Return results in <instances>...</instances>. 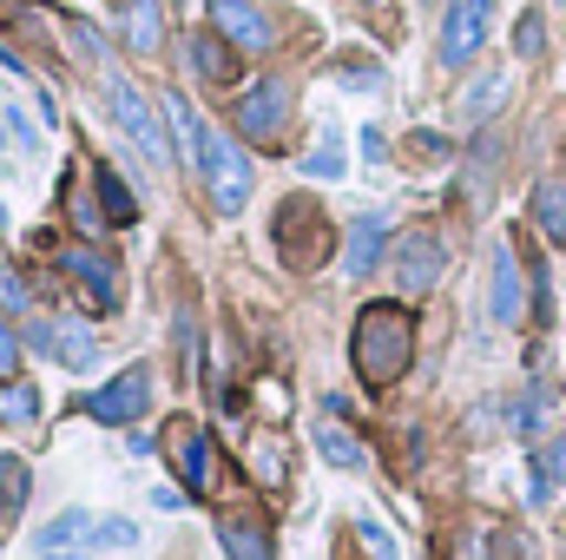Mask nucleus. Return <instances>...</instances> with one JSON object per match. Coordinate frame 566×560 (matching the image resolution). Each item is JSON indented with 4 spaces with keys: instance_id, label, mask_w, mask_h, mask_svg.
I'll use <instances>...</instances> for the list:
<instances>
[{
    "instance_id": "4",
    "label": "nucleus",
    "mask_w": 566,
    "mask_h": 560,
    "mask_svg": "<svg viewBox=\"0 0 566 560\" xmlns=\"http://www.w3.org/2000/svg\"><path fill=\"white\" fill-rule=\"evenodd\" d=\"M106 100H113V120H119V133L139 145V158L165 165V158H171V139H165V120L151 113V100H145L126 73H113V80H106Z\"/></svg>"
},
{
    "instance_id": "6",
    "label": "nucleus",
    "mask_w": 566,
    "mask_h": 560,
    "mask_svg": "<svg viewBox=\"0 0 566 560\" xmlns=\"http://www.w3.org/2000/svg\"><path fill=\"white\" fill-rule=\"evenodd\" d=\"M290 106H296L290 80H258V86L238 100V133L258 139V145H277L283 126H290Z\"/></svg>"
},
{
    "instance_id": "27",
    "label": "nucleus",
    "mask_w": 566,
    "mask_h": 560,
    "mask_svg": "<svg viewBox=\"0 0 566 560\" xmlns=\"http://www.w3.org/2000/svg\"><path fill=\"white\" fill-rule=\"evenodd\" d=\"M303 172H310V178H343V139H336V133H323V145L303 158Z\"/></svg>"
},
{
    "instance_id": "26",
    "label": "nucleus",
    "mask_w": 566,
    "mask_h": 560,
    "mask_svg": "<svg viewBox=\"0 0 566 560\" xmlns=\"http://www.w3.org/2000/svg\"><path fill=\"white\" fill-rule=\"evenodd\" d=\"M566 481V442H547V455H534V501H554Z\"/></svg>"
},
{
    "instance_id": "36",
    "label": "nucleus",
    "mask_w": 566,
    "mask_h": 560,
    "mask_svg": "<svg viewBox=\"0 0 566 560\" xmlns=\"http://www.w3.org/2000/svg\"><path fill=\"white\" fill-rule=\"evenodd\" d=\"M20 350H27V343L13 336V323H0V376H13V370H20Z\"/></svg>"
},
{
    "instance_id": "24",
    "label": "nucleus",
    "mask_w": 566,
    "mask_h": 560,
    "mask_svg": "<svg viewBox=\"0 0 566 560\" xmlns=\"http://www.w3.org/2000/svg\"><path fill=\"white\" fill-rule=\"evenodd\" d=\"M0 422H13V428L40 422V390L20 383V376H7V383H0Z\"/></svg>"
},
{
    "instance_id": "29",
    "label": "nucleus",
    "mask_w": 566,
    "mask_h": 560,
    "mask_svg": "<svg viewBox=\"0 0 566 560\" xmlns=\"http://www.w3.org/2000/svg\"><path fill=\"white\" fill-rule=\"evenodd\" d=\"M93 541H99V548H139V528H133L126 515H99V521H93Z\"/></svg>"
},
{
    "instance_id": "21",
    "label": "nucleus",
    "mask_w": 566,
    "mask_h": 560,
    "mask_svg": "<svg viewBox=\"0 0 566 560\" xmlns=\"http://www.w3.org/2000/svg\"><path fill=\"white\" fill-rule=\"evenodd\" d=\"M80 535H93V515H86V508H60V515L40 528V541H33V548H40V554H66Z\"/></svg>"
},
{
    "instance_id": "39",
    "label": "nucleus",
    "mask_w": 566,
    "mask_h": 560,
    "mask_svg": "<svg viewBox=\"0 0 566 560\" xmlns=\"http://www.w3.org/2000/svg\"><path fill=\"white\" fill-rule=\"evenodd\" d=\"M382 152H389V145H382V133H376V126H363V158H382Z\"/></svg>"
},
{
    "instance_id": "23",
    "label": "nucleus",
    "mask_w": 566,
    "mask_h": 560,
    "mask_svg": "<svg viewBox=\"0 0 566 560\" xmlns=\"http://www.w3.org/2000/svg\"><path fill=\"white\" fill-rule=\"evenodd\" d=\"M316 455H323L329 468H363V462H369V455H363V442H356L349 428H336V422H323V428H316Z\"/></svg>"
},
{
    "instance_id": "15",
    "label": "nucleus",
    "mask_w": 566,
    "mask_h": 560,
    "mask_svg": "<svg viewBox=\"0 0 566 560\" xmlns=\"http://www.w3.org/2000/svg\"><path fill=\"white\" fill-rule=\"evenodd\" d=\"M53 363L73 370V376L99 370V330H86V323H53Z\"/></svg>"
},
{
    "instance_id": "19",
    "label": "nucleus",
    "mask_w": 566,
    "mask_h": 560,
    "mask_svg": "<svg viewBox=\"0 0 566 560\" xmlns=\"http://www.w3.org/2000/svg\"><path fill=\"white\" fill-rule=\"evenodd\" d=\"M93 191H99V211H106V225H119V231H126V225H139V198L126 191V178H119L113 165H99V172H93Z\"/></svg>"
},
{
    "instance_id": "33",
    "label": "nucleus",
    "mask_w": 566,
    "mask_h": 560,
    "mask_svg": "<svg viewBox=\"0 0 566 560\" xmlns=\"http://www.w3.org/2000/svg\"><path fill=\"white\" fill-rule=\"evenodd\" d=\"M66 211H73V231H86V238H99V218H106V211H99V205H93V198H86L80 185L66 191Z\"/></svg>"
},
{
    "instance_id": "31",
    "label": "nucleus",
    "mask_w": 566,
    "mask_h": 560,
    "mask_svg": "<svg viewBox=\"0 0 566 560\" xmlns=\"http://www.w3.org/2000/svg\"><path fill=\"white\" fill-rule=\"evenodd\" d=\"M251 468H258L271 488H283V448L271 442V435H258V442H251Z\"/></svg>"
},
{
    "instance_id": "14",
    "label": "nucleus",
    "mask_w": 566,
    "mask_h": 560,
    "mask_svg": "<svg viewBox=\"0 0 566 560\" xmlns=\"http://www.w3.org/2000/svg\"><path fill=\"white\" fill-rule=\"evenodd\" d=\"M191 73L198 80H211V86H231L238 80V46L224 40V33H191Z\"/></svg>"
},
{
    "instance_id": "35",
    "label": "nucleus",
    "mask_w": 566,
    "mask_h": 560,
    "mask_svg": "<svg viewBox=\"0 0 566 560\" xmlns=\"http://www.w3.org/2000/svg\"><path fill=\"white\" fill-rule=\"evenodd\" d=\"M343 86H349V93H382V66L356 60V66H343Z\"/></svg>"
},
{
    "instance_id": "2",
    "label": "nucleus",
    "mask_w": 566,
    "mask_h": 560,
    "mask_svg": "<svg viewBox=\"0 0 566 560\" xmlns=\"http://www.w3.org/2000/svg\"><path fill=\"white\" fill-rule=\"evenodd\" d=\"M271 245L283 251L290 271H316L323 251H329V218L310 205V198H283L277 205V225H271Z\"/></svg>"
},
{
    "instance_id": "8",
    "label": "nucleus",
    "mask_w": 566,
    "mask_h": 560,
    "mask_svg": "<svg viewBox=\"0 0 566 560\" xmlns=\"http://www.w3.org/2000/svg\"><path fill=\"white\" fill-rule=\"evenodd\" d=\"M171 462H178V481L185 495H211L218 488V442L198 428V422H171Z\"/></svg>"
},
{
    "instance_id": "22",
    "label": "nucleus",
    "mask_w": 566,
    "mask_h": 560,
    "mask_svg": "<svg viewBox=\"0 0 566 560\" xmlns=\"http://www.w3.org/2000/svg\"><path fill=\"white\" fill-rule=\"evenodd\" d=\"M501 100H507V73H481L468 93H461V120H488V113H501Z\"/></svg>"
},
{
    "instance_id": "20",
    "label": "nucleus",
    "mask_w": 566,
    "mask_h": 560,
    "mask_svg": "<svg viewBox=\"0 0 566 560\" xmlns=\"http://www.w3.org/2000/svg\"><path fill=\"white\" fill-rule=\"evenodd\" d=\"M534 225L547 245H566V178H541L534 185Z\"/></svg>"
},
{
    "instance_id": "12",
    "label": "nucleus",
    "mask_w": 566,
    "mask_h": 560,
    "mask_svg": "<svg viewBox=\"0 0 566 560\" xmlns=\"http://www.w3.org/2000/svg\"><path fill=\"white\" fill-rule=\"evenodd\" d=\"M488 317H494L501 330H514V323L527 317V297H521V258H514V245H507V238L494 245V278H488Z\"/></svg>"
},
{
    "instance_id": "38",
    "label": "nucleus",
    "mask_w": 566,
    "mask_h": 560,
    "mask_svg": "<svg viewBox=\"0 0 566 560\" xmlns=\"http://www.w3.org/2000/svg\"><path fill=\"white\" fill-rule=\"evenodd\" d=\"M33 100H40V120H46V126H60V100H53V93H46V86H40V93H33Z\"/></svg>"
},
{
    "instance_id": "34",
    "label": "nucleus",
    "mask_w": 566,
    "mask_h": 560,
    "mask_svg": "<svg viewBox=\"0 0 566 560\" xmlns=\"http://www.w3.org/2000/svg\"><path fill=\"white\" fill-rule=\"evenodd\" d=\"M0 133H7V145H13V152H20V158H27V152H40V139H33V126H27V120H20V113H13V106H7V113H0Z\"/></svg>"
},
{
    "instance_id": "30",
    "label": "nucleus",
    "mask_w": 566,
    "mask_h": 560,
    "mask_svg": "<svg viewBox=\"0 0 566 560\" xmlns=\"http://www.w3.org/2000/svg\"><path fill=\"white\" fill-rule=\"evenodd\" d=\"M178 370H185V383L198 376V317L191 310H178Z\"/></svg>"
},
{
    "instance_id": "25",
    "label": "nucleus",
    "mask_w": 566,
    "mask_h": 560,
    "mask_svg": "<svg viewBox=\"0 0 566 560\" xmlns=\"http://www.w3.org/2000/svg\"><path fill=\"white\" fill-rule=\"evenodd\" d=\"M27 488H33V468L20 455H0V515H20L27 508Z\"/></svg>"
},
{
    "instance_id": "13",
    "label": "nucleus",
    "mask_w": 566,
    "mask_h": 560,
    "mask_svg": "<svg viewBox=\"0 0 566 560\" xmlns=\"http://www.w3.org/2000/svg\"><path fill=\"white\" fill-rule=\"evenodd\" d=\"M382 251H389V218H382V211H363V218L349 225V238H343V271H349V278H376Z\"/></svg>"
},
{
    "instance_id": "16",
    "label": "nucleus",
    "mask_w": 566,
    "mask_h": 560,
    "mask_svg": "<svg viewBox=\"0 0 566 560\" xmlns=\"http://www.w3.org/2000/svg\"><path fill=\"white\" fill-rule=\"evenodd\" d=\"M119 33H126V46L151 60L158 53V40H165V13H158V0H126L119 7Z\"/></svg>"
},
{
    "instance_id": "3",
    "label": "nucleus",
    "mask_w": 566,
    "mask_h": 560,
    "mask_svg": "<svg viewBox=\"0 0 566 560\" xmlns=\"http://www.w3.org/2000/svg\"><path fill=\"white\" fill-rule=\"evenodd\" d=\"M205 191H211V205L224 211V218H238L244 205H251V158H244V145L238 139H218V133H205Z\"/></svg>"
},
{
    "instance_id": "11",
    "label": "nucleus",
    "mask_w": 566,
    "mask_h": 560,
    "mask_svg": "<svg viewBox=\"0 0 566 560\" xmlns=\"http://www.w3.org/2000/svg\"><path fill=\"white\" fill-rule=\"evenodd\" d=\"M441 271H448V245H441L434 231H402V238H396V283H402L409 297L434 290Z\"/></svg>"
},
{
    "instance_id": "9",
    "label": "nucleus",
    "mask_w": 566,
    "mask_h": 560,
    "mask_svg": "<svg viewBox=\"0 0 566 560\" xmlns=\"http://www.w3.org/2000/svg\"><path fill=\"white\" fill-rule=\"evenodd\" d=\"M488 20H494V0H448L441 13V66H468L488 40Z\"/></svg>"
},
{
    "instance_id": "10",
    "label": "nucleus",
    "mask_w": 566,
    "mask_h": 560,
    "mask_svg": "<svg viewBox=\"0 0 566 560\" xmlns=\"http://www.w3.org/2000/svg\"><path fill=\"white\" fill-rule=\"evenodd\" d=\"M53 265L80 283V297H86L93 310H113V303H119V265H113V258H99L93 245H60V251H53Z\"/></svg>"
},
{
    "instance_id": "7",
    "label": "nucleus",
    "mask_w": 566,
    "mask_h": 560,
    "mask_svg": "<svg viewBox=\"0 0 566 560\" xmlns=\"http://www.w3.org/2000/svg\"><path fill=\"white\" fill-rule=\"evenodd\" d=\"M205 20H211V33H224L238 53H271V46H277L271 7H258V0H211Z\"/></svg>"
},
{
    "instance_id": "28",
    "label": "nucleus",
    "mask_w": 566,
    "mask_h": 560,
    "mask_svg": "<svg viewBox=\"0 0 566 560\" xmlns=\"http://www.w3.org/2000/svg\"><path fill=\"white\" fill-rule=\"evenodd\" d=\"M356 535L369 541V560H402V548H396V535L376 521V515H356Z\"/></svg>"
},
{
    "instance_id": "1",
    "label": "nucleus",
    "mask_w": 566,
    "mask_h": 560,
    "mask_svg": "<svg viewBox=\"0 0 566 560\" xmlns=\"http://www.w3.org/2000/svg\"><path fill=\"white\" fill-rule=\"evenodd\" d=\"M349 363H356L363 390H396L416 363V317L402 303H363V317L349 330Z\"/></svg>"
},
{
    "instance_id": "18",
    "label": "nucleus",
    "mask_w": 566,
    "mask_h": 560,
    "mask_svg": "<svg viewBox=\"0 0 566 560\" xmlns=\"http://www.w3.org/2000/svg\"><path fill=\"white\" fill-rule=\"evenodd\" d=\"M218 541H224V554L231 560H277L271 554L264 521H251V515H224V521H218Z\"/></svg>"
},
{
    "instance_id": "17",
    "label": "nucleus",
    "mask_w": 566,
    "mask_h": 560,
    "mask_svg": "<svg viewBox=\"0 0 566 560\" xmlns=\"http://www.w3.org/2000/svg\"><path fill=\"white\" fill-rule=\"evenodd\" d=\"M165 126L178 133L185 165H191V172H205V120L191 113V100H185V93H165Z\"/></svg>"
},
{
    "instance_id": "32",
    "label": "nucleus",
    "mask_w": 566,
    "mask_h": 560,
    "mask_svg": "<svg viewBox=\"0 0 566 560\" xmlns=\"http://www.w3.org/2000/svg\"><path fill=\"white\" fill-rule=\"evenodd\" d=\"M541 46H547L541 13H521V27H514V53H521V60H541Z\"/></svg>"
},
{
    "instance_id": "5",
    "label": "nucleus",
    "mask_w": 566,
    "mask_h": 560,
    "mask_svg": "<svg viewBox=\"0 0 566 560\" xmlns=\"http://www.w3.org/2000/svg\"><path fill=\"white\" fill-rule=\"evenodd\" d=\"M93 422H106V428H133V422L151 409V370L145 363H133L126 376H113V383H99L86 403H80Z\"/></svg>"
},
{
    "instance_id": "37",
    "label": "nucleus",
    "mask_w": 566,
    "mask_h": 560,
    "mask_svg": "<svg viewBox=\"0 0 566 560\" xmlns=\"http://www.w3.org/2000/svg\"><path fill=\"white\" fill-rule=\"evenodd\" d=\"M0 303L7 310H27V283H20V271H7V265H0Z\"/></svg>"
}]
</instances>
